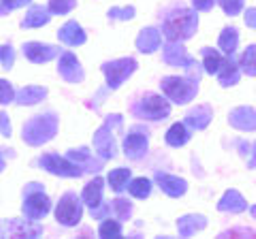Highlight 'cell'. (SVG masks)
I'll return each instance as SVG.
<instances>
[{
    "label": "cell",
    "instance_id": "19",
    "mask_svg": "<svg viewBox=\"0 0 256 239\" xmlns=\"http://www.w3.org/2000/svg\"><path fill=\"white\" fill-rule=\"evenodd\" d=\"M237 43H239L237 30H235V28H226V30H224L222 36H220V50H222L224 54L233 56L235 50H237Z\"/></svg>",
    "mask_w": 256,
    "mask_h": 239
},
{
    "label": "cell",
    "instance_id": "13",
    "mask_svg": "<svg viewBox=\"0 0 256 239\" xmlns=\"http://www.w3.org/2000/svg\"><path fill=\"white\" fill-rule=\"evenodd\" d=\"M164 58H166L169 64H175V66H186V68L192 66V60L188 58L186 52H184L182 47L169 45V47H166V52H164Z\"/></svg>",
    "mask_w": 256,
    "mask_h": 239
},
{
    "label": "cell",
    "instance_id": "11",
    "mask_svg": "<svg viewBox=\"0 0 256 239\" xmlns=\"http://www.w3.org/2000/svg\"><path fill=\"white\" fill-rule=\"evenodd\" d=\"M218 207H220V212H235V214H239V212H246L248 203H246V198L237 192V190H228V192L222 196V201H220Z\"/></svg>",
    "mask_w": 256,
    "mask_h": 239
},
{
    "label": "cell",
    "instance_id": "27",
    "mask_svg": "<svg viewBox=\"0 0 256 239\" xmlns=\"http://www.w3.org/2000/svg\"><path fill=\"white\" fill-rule=\"evenodd\" d=\"M41 96H45V90H24L22 94H20V102L22 105H32V102H36Z\"/></svg>",
    "mask_w": 256,
    "mask_h": 239
},
{
    "label": "cell",
    "instance_id": "22",
    "mask_svg": "<svg viewBox=\"0 0 256 239\" xmlns=\"http://www.w3.org/2000/svg\"><path fill=\"white\" fill-rule=\"evenodd\" d=\"M203 56H205V70L210 75H214V73H220V68L224 66V58H220V54L218 52H214V50H205L203 52Z\"/></svg>",
    "mask_w": 256,
    "mask_h": 239
},
{
    "label": "cell",
    "instance_id": "25",
    "mask_svg": "<svg viewBox=\"0 0 256 239\" xmlns=\"http://www.w3.org/2000/svg\"><path fill=\"white\" fill-rule=\"evenodd\" d=\"M242 66H244V70L248 75L256 77V45L246 50V54L242 56Z\"/></svg>",
    "mask_w": 256,
    "mask_h": 239
},
{
    "label": "cell",
    "instance_id": "32",
    "mask_svg": "<svg viewBox=\"0 0 256 239\" xmlns=\"http://www.w3.org/2000/svg\"><path fill=\"white\" fill-rule=\"evenodd\" d=\"M192 2H194L196 11H210L214 6V0H192Z\"/></svg>",
    "mask_w": 256,
    "mask_h": 239
},
{
    "label": "cell",
    "instance_id": "39",
    "mask_svg": "<svg viewBox=\"0 0 256 239\" xmlns=\"http://www.w3.org/2000/svg\"><path fill=\"white\" fill-rule=\"evenodd\" d=\"M0 169H2V162H0Z\"/></svg>",
    "mask_w": 256,
    "mask_h": 239
},
{
    "label": "cell",
    "instance_id": "38",
    "mask_svg": "<svg viewBox=\"0 0 256 239\" xmlns=\"http://www.w3.org/2000/svg\"><path fill=\"white\" fill-rule=\"evenodd\" d=\"M0 54H2V47H0Z\"/></svg>",
    "mask_w": 256,
    "mask_h": 239
},
{
    "label": "cell",
    "instance_id": "4",
    "mask_svg": "<svg viewBox=\"0 0 256 239\" xmlns=\"http://www.w3.org/2000/svg\"><path fill=\"white\" fill-rule=\"evenodd\" d=\"M84 216V207H82V198H79L75 192H66L58 207H56V220L64 226H77L82 222Z\"/></svg>",
    "mask_w": 256,
    "mask_h": 239
},
{
    "label": "cell",
    "instance_id": "21",
    "mask_svg": "<svg viewBox=\"0 0 256 239\" xmlns=\"http://www.w3.org/2000/svg\"><path fill=\"white\" fill-rule=\"evenodd\" d=\"M128 190H130V194L134 198H148L150 192H152V182L148 178H137V180L130 182Z\"/></svg>",
    "mask_w": 256,
    "mask_h": 239
},
{
    "label": "cell",
    "instance_id": "28",
    "mask_svg": "<svg viewBox=\"0 0 256 239\" xmlns=\"http://www.w3.org/2000/svg\"><path fill=\"white\" fill-rule=\"evenodd\" d=\"M73 6H75V0H52L50 2V9L54 13H68Z\"/></svg>",
    "mask_w": 256,
    "mask_h": 239
},
{
    "label": "cell",
    "instance_id": "17",
    "mask_svg": "<svg viewBox=\"0 0 256 239\" xmlns=\"http://www.w3.org/2000/svg\"><path fill=\"white\" fill-rule=\"evenodd\" d=\"M188 139H190V134H188V130H186V126L184 124H173L169 128V132H166V143L173 146V148L184 146Z\"/></svg>",
    "mask_w": 256,
    "mask_h": 239
},
{
    "label": "cell",
    "instance_id": "7",
    "mask_svg": "<svg viewBox=\"0 0 256 239\" xmlns=\"http://www.w3.org/2000/svg\"><path fill=\"white\" fill-rule=\"evenodd\" d=\"M41 164H45L47 171H52L56 175H66V178H79V175H82L79 166L62 160L58 156H45V158H41Z\"/></svg>",
    "mask_w": 256,
    "mask_h": 239
},
{
    "label": "cell",
    "instance_id": "31",
    "mask_svg": "<svg viewBox=\"0 0 256 239\" xmlns=\"http://www.w3.org/2000/svg\"><path fill=\"white\" fill-rule=\"evenodd\" d=\"M114 207L120 212V218H128V214H130V205H128V201L118 198V201H114Z\"/></svg>",
    "mask_w": 256,
    "mask_h": 239
},
{
    "label": "cell",
    "instance_id": "36",
    "mask_svg": "<svg viewBox=\"0 0 256 239\" xmlns=\"http://www.w3.org/2000/svg\"><path fill=\"white\" fill-rule=\"evenodd\" d=\"M6 11H9V9H6V6H4V2H2V0H0V15H4Z\"/></svg>",
    "mask_w": 256,
    "mask_h": 239
},
{
    "label": "cell",
    "instance_id": "20",
    "mask_svg": "<svg viewBox=\"0 0 256 239\" xmlns=\"http://www.w3.org/2000/svg\"><path fill=\"white\" fill-rule=\"evenodd\" d=\"M128 178H130V169H116L109 173V184L114 188V192H122L128 186Z\"/></svg>",
    "mask_w": 256,
    "mask_h": 239
},
{
    "label": "cell",
    "instance_id": "12",
    "mask_svg": "<svg viewBox=\"0 0 256 239\" xmlns=\"http://www.w3.org/2000/svg\"><path fill=\"white\" fill-rule=\"evenodd\" d=\"M100 194H102V180L96 178L84 190V203H88L92 210H96V207L100 205Z\"/></svg>",
    "mask_w": 256,
    "mask_h": 239
},
{
    "label": "cell",
    "instance_id": "3",
    "mask_svg": "<svg viewBox=\"0 0 256 239\" xmlns=\"http://www.w3.org/2000/svg\"><path fill=\"white\" fill-rule=\"evenodd\" d=\"M132 114L137 118H146V120H166L171 114V105L162 96L146 94L141 100H137L132 105Z\"/></svg>",
    "mask_w": 256,
    "mask_h": 239
},
{
    "label": "cell",
    "instance_id": "9",
    "mask_svg": "<svg viewBox=\"0 0 256 239\" xmlns=\"http://www.w3.org/2000/svg\"><path fill=\"white\" fill-rule=\"evenodd\" d=\"M124 150H126V156L137 160L143 154L148 152V137L146 134H139V132H132L128 134L126 141H124Z\"/></svg>",
    "mask_w": 256,
    "mask_h": 239
},
{
    "label": "cell",
    "instance_id": "24",
    "mask_svg": "<svg viewBox=\"0 0 256 239\" xmlns=\"http://www.w3.org/2000/svg\"><path fill=\"white\" fill-rule=\"evenodd\" d=\"M158 45H160V36H158L156 30H146V32L141 34V38H139L141 52H154Z\"/></svg>",
    "mask_w": 256,
    "mask_h": 239
},
{
    "label": "cell",
    "instance_id": "5",
    "mask_svg": "<svg viewBox=\"0 0 256 239\" xmlns=\"http://www.w3.org/2000/svg\"><path fill=\"white\" fill-rule=\"evenodd\" d=\"M137 68V62L132 58H126V60H118V62H109V64L102 66L107 75V82H109V88L111 90H116V88L122 86V82L132 73V70Z\"/></svg>",
    "mask_w": 256,
    "mask_h": 239
},
{
    "label": "cell",
    "instance_id": "37",
    "mask_svg": "<svg viewBox=\"0 0 256 239\" xmlns=\"http://www.w3.org/2000/svg\"><path fill=\"white\" fill-rule=\"evenodd\" d=\"M252 216H254V218H256V205H254V207H252Z\"/></svg>",
    "mask_w": 256,
    "mask_h": 239
},
{
    "label": "cell",
    "instance_id": "26",
    "mask_svg": "<svg viewBox=\"0 0 256 239\" xmlns=\"http://www.w3.org/2000/svg\"><path fill=\"white\" fill-rule=\"evenodd\" d=\"M98 235L100 237H122V226L114 220H107L102 222L100 228H98Z\"/></svg>",
    "mask_w": 256,
    "mask_h": 239
},
{
    "label": "cell",
    "instance_id": "10",
    "mask_svg": "<svg viewBox=\"0 0 256 239\" xmlns=\"http://www.w3.org/2000/svg\"><path fill=\"white\" fill-rule=\"evenodd\" d=\"M156 182L169 196H182L184 192H186V182L180 180V178H171V175H164V173H156Z\"/></svg>",
    "mask_w": 256,
    "mask_h": 239
},
{
    "label": "cell",
    "instance_id": "23",
    "mask_svg": "<svg viewBox=\"0 0 256 239\" xmlns=\"http://www.w3.org/2000/svg\"><path fill=\"white\" fill-rule=\"evenodd\" d=\"M50 22V13H47L43 6H34V9L30 11V18H26L22 22V26H41V24H47Z\"/></svg>",
    "mask_w": 256,
    "mask_h": 239
},
{
    "label": "cell",
    "instance_id": "6",
    "mask_svg": "<svg viewBox=\"0 0 256 239\" xmlns=\"http://www.w3.org/2000/svg\"><path fill=\"white\" fill-rule=\"evenodd\" d=\"M24 212L26 216L32 220L43 218L47 212H50V198H47L43 192H32L26 196V205H24Z\"/></svg>",
    "mask_w": 256,
    "mask_h": 239
},
{
    "label": "cell",
    "instance_id": "14",
    "mask_svg": "<svg viewBox=\"0 0 256 239\" xmlns=\"http://www.w3.org/2000/svg\"><path fill=\"white\" fill-rule=\"evenodd\" d=\"M36 50H38V43H28L24 47V54H26L32 62H43V60H50L56 56V50L50 45H41V54H36Z\"/></svg>",
    "mask_w": 256,
    "mask_h": 239
},
{
    "label": "cell",
    "instance_id": "30",
    "mask_svg": "<svg viewBox=\"0 0 256 239\" xmlns=\"http://www.w3.org/2000/svg\"><path fill=\"white\" fill-rule=\"evenodd\" d=\"M11 100H13V90H11V86L0 79V102H2V105H6V102H11Z\"/></svg>",
    "mask_w": 256,
    "mask_h": 239
},
{
    "label": "cell",
    "instance_id": "16",
    "mask_svg": "<svg viewBox=\"0 0 256 239\" xmlns=\"http://www.w3.org/2000/svg\"><path fill=\"white\" fill-rule=\"evenodd\" d=\"M220 84L224 86V88H228V86H235L237 82H239V68H237V64L233 60H226L224 62V66L220 68Z\"/></svg>",
    "mask_w": 256,
    "mask_h": 239
},
{
    "label": "cell",
    "instance_id": "8",
    "mask_svg": "<svg viewBox=\"0 0 256 239\" xmlns=\"http://www.w3.org/2000/svg\"><path fill=\"white\" fill-rule=\"evenodd\" d=\"M230 124L239 130H256V111L252 107H239L230 114Z\"/></svg>",
    "mask_w": 256,
    "mask_h": 239
},
{
    "label": "cell",
    "instance_id": "34",
    "mask_svg": "<svg viewBox=\"0 0 256 239\" xmlns=\"http://www.w3.org/2000/svg\"><path fill=\"white\" fill-rule=\"evenodd\" d=\"M6 9H15V6H22V4H28L30 0H2Z\"/></svg>",
    "mask_w": 256,
    "mask_h": 239
},
{
    "label": "cell",
    "instance_id": "33",
    "mask_svg": "<svg viewBox=\"0 0 256 239\" xmlns=\"http://www.w3.org/2000/svg\"><path fill=\"white\" fill-rule=\"evenodd\" d=\"M246 24L250 28H256V9H248L246 11Z\"/></svg>",
    "mask_w": 256,
    "mask_h": 239
},
{
    "label": "cell",
    "instance_id": "1",
    "mask_svg": "<svg viewBox=\"0 0 256 239\" xmlns=\"http://www.w3.org/2000/svg\"><path fill=\"white\" fill-rule=\"evenodd\" d=\"M196 24H198L196 13L182 9L178 13H171L164 20V34L169 41H184V38H190L194 34Z\"/></svg>",
    "mask_w": 256,
    "mask_h": 239
},
{
    "label": "cell",
    "instance_id": "2",
    "mask_svg": "<svg viewBox=\"0 0 256 239\" xmlns=\"http://www.w3.org/2000/svg\"><path fill=\"white\" fill-rule=\"evenodd\" d=\"M198 77L196 79H180V77H164L162 79V92L169 96L171 100L180 102V105H186L192 98L196 96V90H198Z\"/></svg>",
    "mask_w": 256,
    "mask_h": 239
},
{
    "label": "cell",
    "instance_id": "35",
    "mask_svg": "<svg viewBox=\"0 0 256 239\" xmlns=\"http://www.w3.org/2000/svg\"><path fill=\"white\" fill-rule=\"evenodd\" d=\"M248 166H250V169H256V143H252V160L248 162Z\"/></svg>",
    "mask_w": 256,
    "mask_h": 239
},
{
    "label": "cell",
    "instance_id": "15",
    "mask_svg": "<svg viewBox=\"0 0 256 239\" xmlns=\"http://www.w3.org/2000/svg\"><path fill=\"white\" fill-rule=\"evenodd\" d=\"M210 120H212V109L210 107H198L194 111H190L188 114V124L192 126V128H205L207 124H210Z\"/></svg>",
    "mask_w": 256,
    "mask_h": 239
},
{
    "label": "cell",
    "instance_id": "29",
    "mask_svg": "<svg viewBox=\"0 0 256 239\" xmlns=\"http://www.w3.org/2000/svg\"><path fill=\"white\" fill-rule=\"evenodd\" d=\"M220 4L228 15H239V11L244 9V0H220Z\"/></svg>",
    "mask_w": 256,
    "mask_h": 239
},
{
    "label": "cell",
    "instance_id": "18",
    "mask_svg": "<svg viewBox=\"0 0 256 239\" xmlns=\"http://www.w3.org/2000/svg\"><path fill=\"white\" fill-rule=\"evenodd\" d=\"M205 224H207V222H205L203 216H186V218L180 220V233H182L184 237H190L192 233H194V230L203 228Z\"/></svg>",
    "mask_w": 256,
    "mask_h": 239
}]
</instances>
